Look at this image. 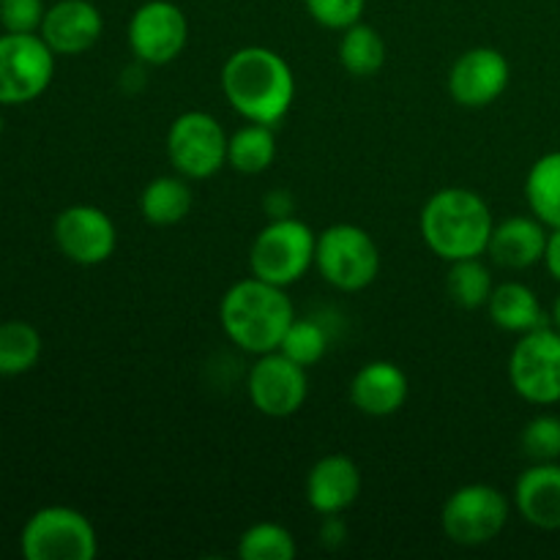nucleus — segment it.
<instances>
[{
  "mask_svg": "<svg viewBox=\"0 0 560 560\" xmlns=\"http://www.w3.org/2000/svg\"><path fill=\"white\" fill-rule=\"evenodd\" d=\"M222 93L244 120L277 126L295 102V74L273 49L241 47L224 60Z\"/></svg>",
  "mask_w": 560,
  "mask_h": 560,
  "instance_id": "f257e3e1",
  "label": "nucleus"
},
{
  "mask_svg": "<svg viewBox=\"0 0 560 560\" xmlns=\"http://www.w3.org/2000/svg\"><path fill=\"white\" fill-rule=\"evenodd\" d=\"M293 320L295 310L288 288L257 277L235 282L219 304V323H222L224 337L252 355L279 350Z\"/></svg>",
  "mask_w": 560,
  "mask_h": 560,
  "instance_id": "f03ea898",
  "label": "nucleus"
},
{
  "mask_svg": "<svg viewBox=\"0 0 560 560\" xmlns=\"http://www.w3.org/2000/svg\"><path fill=\"white\" fill-rule=\"evenodd\" d=\"M419 228L427 249L441 260L454 262L487 255L495 219L485 197L474 189L446 186L424 202Z\"/></svg>",
  "mask_w": 560,
  "mask_h": 560,
  "instance_id": "7ed1b4c3",
  "label": "nucleus"
},
{
  "mask_svg": "<svg viewBox=\"0 0 560 560\" xmlns=\"http://www.w3.org/2000/svg\"><path fill=\"white\" fill-rule=\"evenodd\" d=\"M315 268L339 293H361L381 273V249L364 228L339 222L317 235Z\"/></svg>",
  "mask_w": 560,
  "mask_h": 560,
  "instance_id": "20e7f679",
  "label": "nucleus"
},
{
  "mask_svg": "<svg viewBox=\"0 0 560 560\" xmlns=\"http://www.w3.org/2000/svg\"><path fill=\"white\" fill-rule=\"evenodd\" d=\"M315 246L317 235L306 222L295 217L271 219L252 241V277L290 288L315 266Z\"/></svg>",
  "mask_w": 560,
  "mask_h": 560,
  "instance_id": "39448f33",
  "label": "nucleus"
},
{
  "mask_svg": "<svg viewBox=\"0 0 560 560\" xmlns=\"http://www.w3.org/2000/svg\"><path fill=\"white\" fill-rule=\"evenodd\" d=\"M25 560H93L98 536L91 520L71 506H44L27 517L20 534Z\"/></svg>",
  "mask_w": 560,
  "mask_h": 560,
  "instance_id": "423d86ee",
  "label": "nucleus"
},
{
  "mask_svg": "<svg viewBox=\"0 0 560 560\" xmlns=\"http://www.w3.org/2000/svg\"><path fill=\"white\" fill-rule=\"evenodd\" d=\"M512 517V501L492 485H465L446 498L441 528L454 545L485 547L503 534Z\"/></svg>",
  "mask_w": 560,
  "mask_h": 560,
  "instance_id": "0eeeda50",
  "label": "nucleus"
},
{
  "mask_svg": "<svg viewBox=\"0 0 560 560\" xmlns=\"http://www.w3.org/2000/svg\"><path fill=\"white\" fill-rule=\"evenodd\" d=\"M509 383L520 399L536 408L560 402V331L556 326H541L514 342Z\"/></svg>",
  "mask_w": 560,
  "mask_h": 560,
  "instance_id": "6e6552de",
  "label": "nucleus"
},
{
  "mask_svg": "<svg viewBox=\"0 0 560 560\" xmlns=\"http://www.w3.org/2000/svg\"><path fill=\"white\" fill-rule=\"evenodd\" d=\"M55 58L38 33L0 36V107L31 104L52 85Z\"/></svg>",
  "mask_w": 560,
  "mask_h": 560,
  "instance_id": "1a4fd4ad",
  "label": "nucleus"
},
{
  "mask_svg": "<svg viewBox=\"0 0 560 560\" xmlns=\"http://www.w3.org/2000/svg\"><path fill=\"white\" fill-rule=\"evenodd\" d=\"M228 137L211 113H180L167 129V159L189 180L213 178L228 164Z\"/></svg>",
  "mask_w": 560,
  "mask_h": 560,
  "instance_id": "9d476101",
  "label": "nucleus"
},
{
  "mask_svg": "<svg viewBox=\"0 0 560 560\" xmlns=\"http://www.w3.org/2000/svg\"><path fill=\"white\" fill-rule=\"evenodd\" d=\"M131 55L145 66H167L189 42V20L173 0H145L126 25Z\"/></svg>",
  "mask_w": 560,
  "mask_h": 560,
  "instance_id": "9b49d317",
  "label": "nucleus"
},
{
  "mask_svg": "<svg viewBox=\"0 0 560 560\" xmlns=\"http://www.w3.org/2000/svg\"><path fill=\"white\" fill-rule=\"evenodd\" d=\"M246 394L257 413L268 419H290L304 408L310 397L306 366L295 364L279 350L257 355L246 377Z\"/></svg>",
  "mask_w": 560,
  "mask_h": 560,
  "instance_id": "f8f14e48",
  "label": "nucleus"
},
{
  "mask_svg": "<svg viewBox=\"0 0 560 560\" xmlns=\"http://www.w3.org/2000/svg\"><path fill=\"white\" fill-rule=\"evenodd\" d=\"M52 238L60 255L77 266H102L118 246L115 222L98 206L77 202L63 208L52 222Z\"/></svg>",
  "mask_w": 560,
  "mask_h": 560,
  "instance_id": "ddd939ff",
  "label": "nucleus"
},
{
  "mask_svg": "<svg viewBox=\"0 0 560 560\" xmlns=\"http://www.w3.org/2000/svg\"><path fill=\"white\" fill-rule=\"evenodd\" d=\"M509 82H512V66H509L506 55L495 47L465 49L454 60L446 77L452 102L468 109H481L495 104L506 93Z\"/></svg>",
  "mask_w": 560,
  "mask_h": 560,
  "instance_id": "4468645a",
  "label": "nucleus"
},
{
  "mask_svg": "<svg viewBox=\"0 0 560 560\" xmlns=\"http://www.w3.org/2000/svg\"><path fill=\"white\" fill-rule=\"evenodd\" d=\"M102 33L104 16L91 0H58V3L47 5V14L38 27V36L47 42V47L66 58H74V55L96 47Z\"/></svg>",
  "mask_w": 560,
  "mask_h": 560,
  "instance_id": "2eb2a0df",
  "label": "nucleus"
},
{
  "mask_svg": "<svg viewBox=\"0 0 560 560\" xmlns=\"http://www.w3.org/2000/svg\"><path fill=\"white\" fill-rule=\"evenodd\" d=\"M361 495V470L348 454H326L304 479V498L320 517H339Z\"/></svg>",
  "mask_w": 560,
  "mask_h": 560,
  "instance_id": "dca6fc26",
  "label": "nucleus"
},
{
  "mask_svg": "<svg viewBox=\"0 0 560 560\" xmlns=\"http://www.w3.org/2000/svg\"><path fill=\"white\" fill-rule=\"evenodd\" d=\"M408 372L394 361H370L350 381V402L370 419H386L408 402Z\"/></svg>",
  "mask_w": 560,
  "mask_h": 560,
  "instance_id": "f3484780",
  "label": "nucleus"
},
{
  "mask_svg": "<svg viewBox=\"0 0 560 560\" xmlns=\"http://www.w3.org/2000/svg\"><path fill=\"white\" fill-rule=\"evenodd\" d=\"M547 235H550V228L541 224L534 213L509 217L492 228L487 255L506 271H525L545 260Z\"/></svg>",
  "mask_w": 560,
  "mask_h": 560,
  "instance_id": "a211bd4d",
  "label": "nucleus"
},
{
  "mask_svg": "<svg viewBox=\"0 0 560 560\" xmlns=\"http://www.w3.org/2000/svg\"><path fill=\"white\" fill-rule=\"evenodd\" d=\"M514 509L539 530H560V465L530 463L514 481Z\"/></svg>",
  "mask_w": 560,
  "mask_h": 560,
  "instance_id": "6ab92c4d",
  "label": "nucleus"
},
{
  "mask_svg": "<svg viewBox=\"0 0 560 560\" xmlns=\"http://www.w3.org/2000/svg\"><path fill=\"white\" fill-rule=\"evenodd\" d=\"M485 310L490 315L492 326L506 334H517V337L536 331L541 326H550L536 290L528 288L525 282H517V279L495 284Z\"/></svg>",
  "mask_w": 560,
  "mask_h": 560,
  "instance_id": "aec40b11",
  "label": "nucleus"
},
{
  "mask_svg": "<svg viewBox=\"0 0 560 560\" xmlns=\"http://www.w3.org/2000/svg\"><path fill=\"white\" fill-rule=\"evenodd\" d=\"M191 206H195V195H191L189 178L180 173L148 180L140 195V213L153 228H173L184 222Z\"/></svg>",
  "mask_w": 560,
  "mask_h": 560,
  "instance_id": "412c9836",
  "label": "nucleus"
},
{
  "mask_svg": "<svg viewBox=\"0 0 560 560\" xmlns=\"http://www.w3.org/2000/svg\"><path fill=\"white\" fill-rule=\"evenodd\" d=\"M528 211L547 228H560V151H550L530 164L525 175Z\"/></svg>",
  "mask_w": 560,
  "mask_h": 560,
  "instance_id": "4be33fe9",
  "label": "nucleus"
},
{
  "mask_svg": "<svg viewBox=\"0 0 560 560\" xmlns=\"http://www.w3.org/2000/svg\"><path fill=\"white\" fill-rule=\"evenodd\" d=\"M277 159V135L273 126L249 124L228 137V164L235 173L260 175Z\"/></svg>",
  "mask_w": 560,
  "mask_h": 560,
  "instance_id": "5701e85b",
  "label": "nucleus"
},
{
  "mask_svg": "<svg viewBox=\"0 0 560 560\" xmlns=\"http://www.w3.org/2000/svg\"><path fill=\"white\" fill-rule=\"evenodd\" d=\"M337 58L339 66H342L348 74L372 77L386 66L388 47L375 27L364 25V22H355V25L345 27L342 31Z\"/></svg>",
  "mask_w": 560,
  "mask_h": 560,
  "instance_id": "b1692460",
  "label": "nucleus"
},
{
  "mask_svg": "<svg viewBox=\"0 0 560 560\" xmlns=\"http://www.w3.org/2000/svg\"><path fill=\"white\" fill-rule=\"evenodd\" d=\"M495 290L490 266L481 257H465V260L448 262L446 293L459 310H485Z\"/></svg>",
  "mask_w": 560,
  "mask_h": 560,
  "instance_id": "393cba45",
  "label": "nucleus"
},
{
  "mask_svg": "<svg viewBox=\"0 0 560 560\" xmlns=\"http://www.w3.org/2000/svg\"><path fill=\"white\" fill-rule=\"evenodd\" d=\"M42 334L25 320L0 323V377L31 372L42 359Z\"/></svg>",
  "mask_w": 560,
  "mask_h": 560,
  "instance_id": "a878e982",
  "label": "nucleus"
},
{
  "mask_svg": "<svg viewBox=\"0 0 560 560\" xmlns=\"http://www.w3.org/2000/svg\"><path fill=\"white\" fill-rule=\"evenodd\" d=\"M299 556L293 534L279 523H255L241 534V560H293Z\"/></svg>",
  "mask_w": 560,
  "mask_h": 560,
  "instance_id": "bb28decb",
  "label": "nucleus"
},
{
  "mask_svg": "<svg viewBox=\"0 0 560 560\" xmlns=\"http://www.w3.org/2000/svg\"><path fill=\"white\" fill-rule=\"evenodd\" d=\"M279 353H284L290 361H295V364L310 370V366L320 364L323 355L328 353V331L317 320L295 317V320L290 323L288 334L282 337Z\"/></svg>",
  "mask_w": 560,
  "mask_h": 560,
  "instance_id": "cd10ccee",
  "label": "nucleus"
},
{
  "mask_svg": "<svg viewBox=\"0 0 560 560\" xmlns=\"http://www.w3.org/2000/svg\"><path fill=\"white\" fill-rule=\"evenodd\" d=\"M520 448L530 463H558L560 459V416L539 413L523 427Z\"/></svg>",
  "mask_w": 560,
  "mask_h": 560,
  "instance_id": "c85d7f7f",
  "label": "nucleus"
},
{
  "mask_svg": "<svg viewBox=\"0 0 560 560\" xmlns=\"http://www.w3.org/2000/svg\"><path fill=\"white\" fill-rule=\"evenodd\" d=\"M304 5L317 25L342 33L345 27L361 22L366 0H304Z\"/></svg>",
  "mask_w": 560,
  "mask_h": 560,
  "instance_id": "c756f323",
  "label": "nucleus"
},
{
  "mask_svg": "<svg viewBox=\"0 0 560 560\" xmlns=\"http://www.w3.org/2000/svg\"><path fill=\"white\" fill-rule=\"evenodd\" d=\"M44 14V0H0V25L5 33H38Z\"/></svg>",
  "mask_w": 560,
  "mask_h": 560,
  "instance_id": "7c9ffc66",
  "label": "nucleus"
},
{
  "mask_svg": "<svg viewBox=\"0 0 560 560\" xmlns=\"http://www.w3.org/2000/svg\"><path fill=\"white\" fill-rule=\"evenodd\" d=\"M545 268L552 279L560 284V228H552L550 235H547L545 246Z\"/></svg>",
  "mask_w": 560,
  "mask_h": 560,
  "instance_id": "2f4dec72",
  "label": "nucleus"
},
{
  "mask_svg": "<svg viewBox=\"0 0 560 560\" xmlns=\"http://www.w3.org/2000/svg\"><path fill=\"white\" fill-rule=\"evenodd\" d=\"M550 320H552V326L558 328L560 331V293L556 295V301H552V312H550Z\"/></svg>",
  "mask_w": 560,
  "mask_h": 560,
  "instance_id": "473e14b6",
  "label": "nucleus"
},
{
  "mask_svg": "<svg viewBox=\"0 0 560 560\" xmlns=\"http://www.w3.org/2000/svg\"><path fill=\"white\" fill-rule=\"evenodd\" d=\"M0 135H3V115H0Z\"/></svg>",
  "mask_w": 560,
  "mask_h": 560,
  "instance_id": "72a5a7b5",
  "label": "nucleus"
}]
</instances>
